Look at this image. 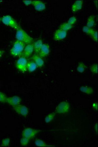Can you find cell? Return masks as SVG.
Wrapping results in <instances>:
<instances>
[{
	"mask_svg": "<svg viewBox=\"0 0 98 147\" xmlns=\"http://www.w3.org/2000/svg\"><path fill=\"white\" fill-rule=\"evenodd\" d=\"M2 22L4 25L14 28L15 30H18L19 29L21 28L20 26L18 24L10 15H5L2 17Z\"/></svg>",
	"mask_w": 98,
	"mask_h": 147,
	"instance_id": "cell-3",
	"label": "cell"
},
{
	"mask_svg": "<svg viewBox=\"0 0 98 147\" xmlns=\"http://www.w3.org/2000/svg\"><path fill=\"white\" fill-rule=\"evenodd\" d=\"M14 110L19 115L22 116H27L29 114V109L25 105H19L14 107Z\"/></svg>",
	"mask_w": 98,
	"mask_h": 147,
	"instance_id": "cell-7",
	"label": "cell"
},
{
	"mask_svg": "<svg viewBox=\"0 0 98 147\" xmlns=\"http://www.w3.org/2000/svg\"><path fill=\"white\" fill-rule=\"evenodd\" d=\"M37 65L34 61H30L27 64V69L30 72H33L37 69Z\"/></svg>",
	"mask_w": 98,
	"mask_h": 147,
	"instance_id": "cell-16",
	"label": "cell"
},
{
	"mask_svg": "<svg viewBox=\"0 0 98 147\" xmlns=\"http://www.w3.org/2000/svg\"><path fill=\"white\" fill-rule=\"evenodd\" d=\"M95 23H96V21H95V16L93 15H91L88 18L86 26L90 28H93V27L95 25Z\"/></svg>",
	"mask_w": 98,
	"mask_h": 147,
	"instance_id": "cell-18",
	"label": "cell"
},
{
	"mask_svg": "<svg viewBox=\"0 0 98 147\" xmlns=\"http://www.w3.org/2000/svg\"><path fill=\"white\" fill-rule=\"evenodd\" d=\"M70 109V105L67 102H60L56 107L55 112L58 114H65L67 113Z\"/></svg>",
	"mask_w": 98,
	"mask_h": 147,
	"instance_id": "cell-6",
	"label": "cell"
},
{
	"mask_svg": "<svg viewBox=\"0 0 98 147\" xmlns=\"http://www.w3.org/2000/svg\"><path fill=\"white\" fill-rule=\"evenodd\" d=\"M10 140L9 138H5L2 140V146L3 147H7L10 144Z\"/></svg>",
	"mask_w": 98,
	"mask_h": 147,
	"instance_id": "cell-27",
	"label": "cell"
},
{
	"mask_svg": "<svg viewBox=\"0 0 98 147\" xmlns=\"http://www.w3.org/2000/svg\"><path fill=\"white\" fill-rule=\"evenodd\" d=\"M4 53H5V52L3 51L0 50V59L2 57V55H3Z\"/></svg>",
	"mask_w": 98,
	"mask_h": 147,
	"instance_id": "cell-33",
	"label": "cell"
},
{
	"mask_svg": "<svg viewBox=\"0 0 98 147\" xmlns=\"http://www.w3.org/2000/svg\"><path fill=\"white\" fill-rule=\"evenodd\" d=\"M73 26L71 25L70 24L68 23L67 22H65L64 23L62 24L60 26L59 28L62 30H64L66 32H68V30H71L73 28Z\"/></svg>",
	"mask_w": 98,
	"mask_h": 147,
	"instance_id": "cell-19",
	"label": "cell"
},
{
	"mask_svg": "<svg viewBox=\"0 0 98 147\" xmlns=\"http://www.w3.org/2000/svg\"><path fill=\"white\" fill-rule=\"evenodd\" d=\"M68 35V32L60 30L59 28L55 30L53 35V38L56 41H60L66 38Z\"/></svg>",
	"mask_w": 98,
	"mask_h": 147,
	"instance_id": "cell-8",
	"label": "cell"
},
{
	"mask_svg": "<svg viewBox=\"0 0 98 147\" xmlns=\"http://www.w3.org/2000/svg\"><path fill=\"white\" fill-rule=\"evenodd\" d=\"M28 61L27 58L24 57H20L15 63V66L18 70L21 72L27 71V64Z\"/></svg>",
	"mask_w": 98,
	"mask_h": 147,
	"instance_id": "cell-4",
	"label": "cell"
},
{
	"mask_svg": "<svg viewBox=\"0 0 98 147\" xmlns=\"http://www.w3.org/2000/svg\"><path fill=\"white\" fill-rule=\"evenodd\" d=\"M83 1L81 0H78L74 2L71 7V10L73 12H76L81 10L83 7Z\"/></svg>",
	"mask_w": 98,
	"mask_h": 147,
	"instance_id": "cell-14",
	"label": "cell"
},
{
	"mask_svg": "<svg viewBox=\"0 0 98 147\" xmlns=\"http://www.w3.org/2000/svg\"><path fill=\"white\" fill-rule=\"evenodd\" d=\"M56 112H52V113H50L49 114H48V115L46 116L45 119H44L45 122L46 123H50L51 121L53 120L54 118L56 116Z\"/></svg>",
	"mask_w": 98,
	"mask_h": 147,
	"instance_id": "cell-20",
	"label": "cell"
},
{
	"mask_svg": "<svg viewBox=\"0 0 98 147\" xmlns=\"http://www.w3.org/2000/svg\"><path fill=\"white\" fill-rule=\"evenodd\" d=\"M1 22H2V18L0 17V23Z\"/></svg>",
	"mask_w": 98,
	"mask_h": 147,
	"instance_id": "cell-34",
	"label": "cell"
},
{
	"mask_svg": "<svg viewBox=\"0 0 98 147\" xmlns=\"http://www.w3.org/2000/svg\"><path fill=\"white\" fill-rule=\"evenodd\" d=\"M92 38L95 41L98 42V32L96 30H94L93 33L91 35Z\"/></svg>",
	"mask_w": 98,
	"mask_h": 147,
	"instance_id": "cell-29",
	"label": "cell"
},
{
	"mask_svg": "<svg viewBox=\"0 0 98 147\" xmlns=\"http://www.w3.org/2000/svg\"><path fill=\"white\" fill-rule=\"evenodd\" d=\"M34 9L37 11H42L45 10L46 8V4L44 2L39 0L33 1L32 5Z\"/></svg>",
	"mask_w": 98,
	"mask_h": 147,
	"instance_id": "cell-10",
	"label": "cell"
},
{
	"mask_svg": "<svg viewBox=\"0 0 98 147\" xmlns=\"http://www.w3.org/2000/svg\"><path fill=\"white\" fill-rule=\"evenodd\" d=\"M94 30H94L93 28H90L87 27L86 26H84L83 27V28H82V31L84 32H85V34L90 35V36H91V35L92 34Z\"/></svg>",
	"mask_w": 98,
	"mask_h": 147,
	"instance_id": "cell-23",
	"label": "cell"
},
{
	"mask_svg": "<svg viewBox=\"0 0 98 147\" xmlns=\"http://www.w3.org/2000/svg\"><path fill=\"white\" fill-rule=\"evenodd\" d=\"M15 37L16 40L25 44V45L32 43L34 41V39L32 37L21 28L17 30Z\"/></svg>",
	"mask_w": 98,
	"mask_h": 147,
	"instance_id": "cell-1",
	"label": "cell"
},
{
	"mask_svg": "<svg viewBox=\"0 0 98 147\" xmlns=\"http://www.w3.org/2000/svg\"><path fill=\"white\" fill-rule=\"evenodd\" d=\"M33 61H34L37 65V67L42 68L44 65V60L42 57H40L38 54H35L32 57Z\"/></svg>",
	"mask_w": 98,
	"mask_h": 147,
	"instance_id": "cell-13",
	"label": "cell"
},
{
	"mask_svg": "<svg viewBox=\"0 0 98 147\" xmlns=\"http://www.w3.org/2000/svg\"><path fill=\"white\" fill-rule=\"evenodd\" d=\"M94 129H95V131H96L97 134H98V124H96L95 125Z\"/></svg>",
	"mask_w": 98,
	"mask_h": 147,
	"instance_id": "cell-32",
	"label": "cell"
},
{
	"mask_svg": "<svg viewBox=\"0 0 98 147\" xmlns=\"http://www.w3.org/2000/svg\"><path fill=\"white\" fill-rule=\"evenodd\" d=\"M50 53V47L48 44L44 43L41 48L39 55L42 58L48 57Z\"/></svg>",
	"mask_w": 98,
	"mask_h": 147,
	"instance_id": "cell-12",
	"label": "cell"
},
{
	"mask_svg": "<svg viewBox=\"0 0 98 147\" xmlns=\"http://www.w3.org/2000/svg\"><path fill=\"white\" fill-rule=\"evenodd\" d=\"M92 107L93 109L96 110H98V104L97 103H94L92 105Z\"/></svg>",
	"mask_w": 98,
	"mask_h": 147,
	"instance_id": "cell-31",
	"label": "cell"
},
{
	"mask_svg": "<svg viewBox=\"0 0 98 147\" xmlns=\"http://www.w3.org/2000/svg\"><path fill=\"white\" fill-rule=\"evenodd\" d=\"M21 102L20 98L17 96H14L12 97H7V103L12 107H15L17 105H20Z\"/></svg>",
	"mask_w": 98,
	"mask_h": 147,
	"instance_id": "cell-9",
	"label": "cell"
},
{
	"mask_svg": "<svg viewBox=\"0 0 98 147\" xmlns=\"http://www.w3.org/2000/svg\"><path fill=\"white\" fill-rule=\"evenodd\" d=\"M25 46V44L16 40L14 43L12 48L10 49V54L14 57H22Z\"/></svg>",
	"mask_w": 98,
	"mask_h": 147,
	"instance_id": "cell-2",
	"label": "cell"
},
{
	"mask_svg": "<svg viewBox=\"0 0 98 147\" xmlns=\"http://www.w3.org/2000/svg\"><path fill=\"white\" fill-rule=\"evenodd\" d=\"M86 68L87 67L84 63H83V62H80V63L78 64L77 71L79 73H83L85 71Z\"/></svg>",
	"mask_w": 98,
	"mask_h": 147,
	"instance_id": "cell-22",
	"label": "cell"
},
{
	"mask_svg": "<svg viewBox=\"0 0 98 147\" xmlns=\"http://www.w3.org/2000/svg\"><path fill=\"white\" fill-rule=\"evenodd\" d=\"M30 139L26 137H23L21 139L20 144L22 146H27L29 144Z\"/></svg>",
	"mask_w": 98,
	"mask_h": 147,
	"instance_id": "cell-24",
	"label": "cell"
},
{
	"mask_svg": "<svg viewBox=\"0 0 98 147\" xmlns=\"http://www.w3.org/2000/svg\"><path fill=\"white\" fill-rule=\"evenodd\" d=\"M24 5H32L33 1L32 0H24L23 1Z\"/></svg>",
	"mask_w": 98,
	"mask_h": 147,
	"instance_id": "cell-30",
	"label": "cell"
},
{
	"mask_svg": "<svg viewBox=\"0 0 98 147\" xmlns=\"http://www.w3.org/2000/svg\"><path fill=\"white\" fill-rule=\"evenodd\" d=\"M7 97L5 94L2 92H0V102L3 103H7Z\"/></svg>",
	"mask_w": 98,
	"mask_h": 147,
	"instance_id": "cell-26",
	"label": "cell"
},
{
	"mask_svg": "<svg viewBox=\"0 0 98 147\" xmlns=\"http://www.w3.org/2000/svg\"><path fill=\"white\" fill-rule=\"evenodd\" d=\"M43 41L42 39H39L34 42L33 46H34V52L36 54H39V52L40 51L41 48L43 45Z\"/></svg>",
	"mask_w": 98,
	"mask_h": 147,
	"instance_id": "cell-15",
	"label": "cell"
},
{
	"mask_svg": "<svg viewBox=\"0 0 98 147\" xmlns=\"http://www.w3.org/2000/svg\"><path fill=\"white\" fill-rule=\"evenodd\" d=\"M90 71L93 74H98V64H94L92 65L90 67Z\"/></svg>",
	"mask_w": 98,
	"mask_h": 147,
	"instance_id": "cell-25",
	"label": "cell"
},
{
	"mask_svg": "<svg viewBox=\"0 0 98 147\" xmlns=\"http://www.w3.org/2000/svg\"><path fill=\"white\" fill-rule=\"evenodd\" d=\"M40 131L41 130L37 129H35L32 127H27L23 130L22 136L26 137L30 140L31 139L34 138Z\"/></svg>",
	"mask_w": 98,
	"mask_h": 147,
	"instance_id": "cell-5",
	"label": "cell"
},
{
	"mask_svg": "<svg viewBox=\"0 0 98 147\" xmlns=\"http://www.w3.org/2000/svg\"><path fill=\"white\" fill-rule=\"evenodd\" d=\"M35 144L36 146L39 147H46L49 146L44 141L39 139H36L35 141Z\"/></svg>",
	"mask_w": 98,
	"mask_h": 147,
	"instance_id": "cell-21",
	"label": "cell"
},
{
	"mask_svg": "<svg viewBox=\"0 0 98 147\" xmlns=\"http://www.w3.org/2000/svg\"><path fill=\"white\" fill-rule=\"evenodd\" d=\"M76 22V18L75 16H72V17L69 18V19L67 23L70 24L71 25L73 26L74 24Z\"/></svg>",
	"mask_w": 98,
	"mask_h": 147,
	"instance_id": "cell-28",
	"label": "cell"
},
{
	"mask_svg": "<svg viewBox=\"0 0 98 147\" xmlns=\"http://www.w3.org/2000/svg\"><path fill=\"white\" fill-rule=\"evenodd\" d=\"M80 89L81 92L87 95H91L94 92L93 88L88 86H82L80 87Z\"/></svg>",
	"mask_w": 98,
	"mask_h": 147,
	"instance_id": "cell-17",
	"label": "cell"
},
{
	"mask_svg": "<svg viewBox=\"0 0 98 147\" xmlns=\"http://www.w3.org/2000/svg\"><path fill=\"white\" fill-rule=\"evenodd\" d=\"M34 51V46H33V43L26 45L25 47L24 48V51H23V53L22 54V57L28 58L32 55V54H33Z\"/></svg>",
	"mask_w": 98,
	"mask_h": 147,
	"instance_id": "cell-11",
	"label": "cell"
}]
</instances>
